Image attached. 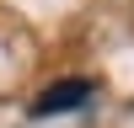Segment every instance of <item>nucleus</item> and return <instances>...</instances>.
Here are the masks:
<instances>
[{"instance_id":"obj_1","label":"nucleus","mask_w":134,"mask_h":128,"mask_svg":"<svg viewBox=\"0 0 134 128\" xmlns=\"http://www.w3.org/2000/svg\"><path fill=\"white\" fill-rule=\"evenodd\" d=\"M91 96H97V85H91V80H54L48 91H38L32 117H64V112H81Z\"/></svg>"}]
</instances>
